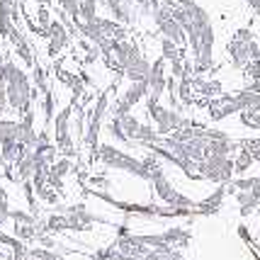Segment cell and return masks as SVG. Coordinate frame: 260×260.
Returning a JSON list of instances; mask_svg holds the SVG:
<instances>
[{
    "label": "cell",
    "mask_w": 260,
    "mask_h": 260,
    "mask_svg": "<svg viewBox=\"0 0 260 260\" xmlns=\"http://www.w3.org/2000/svg\"><path fill=\"white\" fill-rule=\"evenodd\" d=\"M0 83L5 85V95H8V110H15L17 114L32 110V100L39 92L32 88V80L24 73L22 66H17L15 61H5L0 68Z\"/></svg>",
    "instance_id": "cell-1"
},
{
    "label": "cell",
    "mask_w": 260,
    "mask_h": 260,
    "mask_svg": "<svg viewBox=\"0 0 260 260\" xmlns=\"http://www.w3.org/2000/svg\"><path fill=\"white\" fill-rule=\"evenodd\" d=\"M95 158L100 160L102 166H107V168H112V170L129 173V175H134L139 180H151V175H148V170L144 168V163L139 158H134L132 153L117 148L114 144H100V148H98V153L92 156V160Z\"/></svg>",
    "instance_id": "cell-2"
},
{
    "label": "cell",
    "mask_w": 260,
    "mask_h": 260,
    "mask_svg": "<svg viewBox=\"0 0 260 260\" xmlns=\"http://www.w3.org/2000/svg\"><path fill=\"white\" fill-rule=\"evenodd\" d=\"M112 90H114V85H110L107 90H102L100 95H98V100H95V107H92L90 114H88V126H85L83 144L88 146L90 156H95L98 148H100V132H102V126H105L107 114H110V92Z\"/></svg>",
    "instance_id": "cell-3"
},
{
    "label": "cell",
    "mask_w": 260,
    "mask_h": 260,
    "mask_svg": "<svg viewBox=\"0 0 260 260\" xmlns=\"http://www.w3.org/2000/svg\"><path fill=\"white\" fill-rule=\"evenodd\" d=\"M151 187H153V192L158 197L160 202L166 204V207H173V209H190L194 216H197V202L190 200L187 194H182L175 190V185L168 180V175H166V170L160 168L156 170L153 175H151Z\"/></svg>",
    "instance_id": "cell-4"
},
{
    "label": "cell",
    "mask_w": 260,
    "mask_h": 260,
    "mask_svg": "<svg viewBox=\"0 0 260 260\" xmlns=\"http://www.w3.org/2000/svg\"><path fill=\"white\" fill-rule=\"evenodd\" d=\"M229 56H231V63L236 68H246L248 63L258 61L260 44L253 39V32L248 27H243L234 34V39L229 42Z\"/></svg>",
    "instance_id": "cell-5"
},
{
    "label": "cell",
    "mask_w": 260,
    "mask_h": 260,
    "mask_svg": "<svg viewBox=\"0 0 260 260\" xmlns=\"http://www.w3.org/2000/svg\"><path fill=\"white\" fill-rule=\"evenodd\" d=\"M194 173L200 180L216 182V185H229L234 180V158L226 156H209V158L194 163Z\"/></svg>",
    "instance_id": "cell-6"
},
{
    "label": "cell",
    "mask_w": 260,
    "mask_h": 260,
    "mask_svg": "<svg viewBox=\"0 0 260 260\" xmlns=\"http://www.w3.org/2000/svg\"><path fill=\"white\" fill-rule=\"evenodd\" d=\"M146 112L153 119V129L160 136H170L185 122V117L178 110H170L168 105H160V102H146Z\"/></svg>",
    "instance_id": "cell-7"
},
{
    "label": "cell",
    "mask_w": 260,
    "mask_h": 260,
    "mask_svg": "<svg viewBox=\"0 0 260 260\" xmlns=\"http://www.w3.org/2000/svg\"><path fill=\"white\" fill-rule=\"evenodd\" d=\"M71 117H73V107L66 105L63 110H58L56 117H54V144L61 153L66 156H73L76 153V146H73V134H71Z\"/></svg>",
    "instance_id": "cell-8"
},
{
    "label": "cell",
    "mask_w": 260,
    "mask_h": 260,
    "mask_svg": "<svg viewBox=\"0 0 260 260\" xmlns=\"http://www.w3.org/2000/svg\"><path fill=\"white\" fill-rule=\"evenodd\" d=\"M151 20H153V24H156V29L160 32V37H166V39H170L175 46H180V49H185L187 46V37H185V32H182V27L173 17L168 15V10L160 5V8H156V10H151Z\"/></svg>",
    "instance_id": "cell-9"
},
{
    "label": "cell",
    "mask_w": 260,
    "mask_h": 260,
    "mask_svg": "<svg viewBox=\"0 0 260 260\" xmlns=\"http://www.w3.org/2000/svg\"><path fill=\"white\" fill-rule=\"evenodd\" d=\"M148 95H146V102H160L163 92H166V85H168V76H166V61L163 58H156L151 63V73H148Z\"/></svg>",
    "instance_id": "cell-10"
},
{
    "label": "cell",
    "mask_w": 260,
    "mask_h": 260,
    "mask_svg": "<svg viewBox=\"0 0 260 260\" xmlns=\"http://www.w3.org/2000/svg\"><path fill=\"white\" fill-rule=\"evenodd\" d=\"M46 42H49V56H58L68 44H71V34H68L66 24L51 20L49 29H46Z\"/></svg>",
    "instance_id": "cell-11"
},
{
    "label": "cell",
    "mask_w": 260,
    "mask_h": 260,
    "mask_svg": "<svg viewBox=\"0 0 260 260\" xmlns=\"http://www.w3.org/2000/svg\"><path fill=\"white\" fill-rule=\"evenodd\" d=\"M114 248L119 250V253H124V255H129V258H146V253L151 248H148L146 243L141 241V236H134V234H129V236H119L114 238L112 243Z\"/></svg>",
    "instance_id": "cell-12"
},
{
    "label": "cell",
    "mask_w": 260,
    "mask_h": 260,
    "mask_svg": "<svg viewBox=\"0 0 260 260\" xmlns=\"http://www.w3.org/2000/svg\"><path fill=\"white\" fill-rule=\"evenodd\" d=\"M226 185H219L214 192L209 194V197H204V200H200L197 202V216H212L216 214L219 209H221V204H224V200H226Z\"/></svg>",
    "instance_id": "cell-13"
},
{
    "label": "cell",
    "mask_w": 260,
    "mask_h": 260,
    "mask_svg": "<svg viewBox=\"0 0 260 260\" xmlns=\"http://www.w3.org/2000/svg\"><path fill=\"white\" fill-rule=\"evenodd\" d=\"M231 114H238V105L234 100V95H224V98H214L209 105V119L212 122H221Z\"/></svg>",
    "instance_id": "cell-14"
},
{
    "label": "cell",
    "mask_w": 260,
    "mask_h": 260,
    "mask_svg": "<svg viewBox=\"0 0 260 260\" xmlns=\"http://www.w3.org/2000/svg\"><path fill=\"white\" fill-rule=\"evenodd\" d=\"M234 100H236V105H238V114L241 112H248V114L260 112V92L253 90V88L238 90L236 95H234Z\"/></svg>",
    "instance_id": "cell-15"
},
{
    "label": "cell",
    "mask_w": 260,
    "mask_h": 260,
    "mask_svg": "<svg viewBox=\"0 0 260 260\" xmlns=\"http://www.w3.org/2000/svg\"><path fill=\"white\" fill-rule=\"evenodd\" d=\"M160 236H163V243L170 246V248H185V246H190V241H192V234L185 226L166 229V231H160Z\"/></svg>",
    "instance_id": "cell-16"
},
{
    "label": "cell",
    "mask_w": 260,
    "mask_h": 260,
    "mask_svg": "<svg viewBox=\"0 0 260 260\" xmlns=\"http://www.w3.org/2000/svg\"><path fill=\"white\" fill-rule=\"evenodd\" d=\"M234 197H236V202H238V212H241V216H250L253 212H258L260 209V187L248 190V192H236Z\"/></svg>",
    "instance_id": "cell-17"
},
{
    "label": "cell",
    "mask_w": 260,
    "mask_h": 260,
    "mask_svg": "<svg viewBox=\"0 0 260 260\" xmlns=\"http://www.w3.org/2000/svg\"><path fill=\"white\" fill-rule=\"evenodd\" d=\"M10 144H20V122L0 119V146H10Z\"/></svg>",
    "instance_id": "cell-18"
},
{
    "label": "cell",
    "mask_w": 260,
    "mask_h": 260,
    "mask_svg": "<svg viewBox=\"0 0 260 260\" xmlns=\"http://www.w3.org/2000/svg\"><path fill=\"white\" fill-rule=\"evenodd\" d=\"M148 95V85L146 83H132L129 88H126V92L122 95V102H124L126 107L132 110V107H136L141 100H146Z\"/></svg>",
    "instance_id": "cell-19"
},
{
    "label": "cell",
    "mask_w": 260,
    "mask_h": 260,
    "mask_svg": "<svg viewBox=\"0 0 260 260\" xmlns=\"http://www.w3.org/2000/svg\"><path fill=\"white\" fill-rule=\"evenodd\" d=\"M192 88L202 98H221V83L219 80H204L200 76H194L192 78Z\"/></svg>",
    "instance_id": "cell-20"
},
{
    "label": "cell",
    "mask_w": 260,
    "mask_h": 260,
    "mask_svg": "<svg viewBox=\"0 0 260 260\" xmlns=\"http://www.w3.org/2000/svg\"><path fill=\"white\" fill-rule=\"evenodd\" d=\"M250 166H255V160H253V156H250L246 148L241 146L236 151V156H234V173H238V175H243V173H248Z\"/></svg>",
    "instance_id": "cell-21"
},
{
    "label": "cell",
    "mask_w": 260,
    "mask_h": 260,
    "mask_svg": "<svg viewBox=\"0 0 260 260\" xmlns=\"http://www.w3.org/2000/svg\"><path fill=\"white\" fill-rule=\"evenodd\" d=\"M32 88L37 92H42V95H46V92L51 90L49 88V78H46V71L42 66H37V63L32 68Z\"/></svg>",
    "instance_id": "cell-22"
},
{
    "label": "cell",
    "mask_w": 260,
    "mask_h": 260,
    "mask_svg": "<svg viewBox=\"0 0 260 260\" xmlns=\"http://www.w3.org/2000/svg\"><path fill=\"white\" fill-rule=\"evenodd\" d=\"M160 58H163L166 63L175 61V58H182V49H180V46H175L170 39L160 37Z\"/></svg>",
    "instance_id": "cell-23"
},
{
    "label": "cell",
    "mask_w": 260,
    "mask_h": 260,
    "mask_svg": "<svg viewBox=\"0 0 260 260\" xmlns=\"http://www.w3.org/2000/svg\"><path fill=\"white\" fill-rule=\"evenodd\" d=\"M54 117H56V95L54 90H49L44 95V129H51Z\"/></svg>",
    "instance_id": "cell-24"
},
{
    "label": "cell",
    "mask_w": 260,
    "mask_h": 260,
    "mask_svg": "<svg viewBox=\"0 0 260 260\" xmlns=\"http://www.w3.org/2000/svg\"><path fill=\"white\" fill-rule=\"evenodd\" d=\"M98 8H100V0H80L78 17L83 22H92V20L98 17Z\"/></svg>",
    "instance_id": "cell-25"
},
{
    "label": "cell",
    "mask_w": 260,
    "mask_h": 260,
    "mask_svg": "<svg viewBox=\"0 0 260 260\" xmlns=\"http://www.w3.org/2000/svg\"><path fill=\"white\" fill-rule=\"evenodd\" d=\"M105 132H107V136L110 139H114V141H119V144H129V139L124 136V132H122V126H119V122L117 119H105V126H102Z\"/></svg>",
    "instance_id": "cell-26"
},
{
    "label": "cell",
    "mask_w": 260,
    "mask_h": 260,
    "mask_svg": "<svg viewBox=\"0 0 260 260\" xmlns=\"http://www.w3.org/2000/svg\"><path fill=\"white\" fill-rule=\"evenodd\" d=\"M58 10L66 12L71 20H78V12H80V0H56Z\"/></svg>",
    "instance_id": "cell-27"
},
{
    "label": "cell",
    "mask_w": 260,
    "mask_h": 260,
    "mask_svg": "<svg viewBox=\"0 0 260 260\" xmlns=\"http://www.w3.org/2000/svg\"><path fill=\"white\" fill-rule=\"evenodd\" d=\"M10 219L12 224H37V216L22 212V209H10Z\"/></svg>",
    "instance_id": "cell-28"
},
{
    "label": "cell",
    "mask_w": 260,
    "mask_h": 260,
    "mask_svg": "<svg viewBox=\"0 0 260 260\" xmlns=\"http://www.w3.org/2000/svg\"><path fill=\"white\" fill-rule=\"evenodd\" d=\"M241 146L246 148L250 156H253V160L260 166V136L258 139H246V141H241Z\"/></svg>",
    "instance_id": "cell-29"
},
{
    "label": "cell",
    "mask_w": 260,
    "mask_h": 260,
    "mask_svg": "<svg viewBox=\"0 0 260 260\" xmlns=\"http://www.w3.org/2000/svg\"><path fill=\"white\" fill-rule=\"evenodd\" d=\"M238 236L243 238L248 246H255V241H253V236H250V231H248V226H246V224H238Z\"/></svg>",
    "instance_id": "cell-30"
},
{
    "label": "cell",
    "mask_w": 260,
    "mask_h": 260,
    "mask_svg": "<svg viewBox=\"0 0 260 260\" xmlns=\"http://www.w3.org/2000/svg\"><path fill=\"white\" fill-rule=\"evenodd\" d=\"M246 5H248L255 15H260V0H246Z\"/></svg>",
    "instance_id": "cell-31"
},
{
    "label": "cell",
    "mask_w": 260,
    "mask_h": 260,
    "mask_svg": "<svg viewBox=\"0 0 260 260\" xmlns=\"http://www.w3.org/2000/svg\"><path fill=\"white\" fill-rule=\"evenodd\" d=\"M0 3H10V5H15V0H0Z\"/></svg>",
    "instance_id": "cell-32"
},
{
    "label": "cell",
    "mask_w": 260,
    "mask_h": 260,
    "mask_svg": "<svg viewBox=\"0 0 260 260\" xmlns=\"http://www.w3.org/2000/svg\"><path fill=\"white\" fill-rule=\"evenodd\" d=\"M3 224H5V221H3V219H0V231H3Z\"/></svg>",
    "instance_id": "cell-33"
},
{
    "label": "cell",
    "mask_w": 260,
    "mask_h": 260,
    "mask_svg": "<svg viewBox=\"0 0 260 260\" xmlns=\"http://www.w3.org/2000/svg\"><path fill=\"white\" fill-rule=\"evenodd\" d=\"M258 219H260V209H258Z\"/></svg>",
    "instance_id": "cell-34"
},
{
    "label": "cell",
    "mask_w": 260,
    "mask_h": 260,
    "mask_svg": "<svg viewBox=\"0 0 260 260\" xmlns=\"http://www.w3.org/2000/svg\"><path fill=\"white\" fill-rule=\"evenodd\" d=\"M258 168H260V166H258ZM258 178H260V175H258Z\"/></svg>",
    "instance_id": "cell-35"
}]
</instances>
